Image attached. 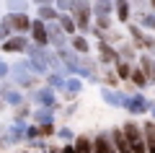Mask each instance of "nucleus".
<instances>
[{
	"instance_id": "nucleus-5",
	"label": "nucleus",
	"mask_w": 155,
	"mask_h": 153,
	"mask_svg": "<svg viewBox=\"0 0 155 153\" xmlns=\"http://www.w3.org/2000/svg\"><path fill=\"white\" fill-rule=\"evenodd\" d=\"M47 31H49V42L54 44L57 49L65 47V42H67V31H65L62 26H57L54 21H49V23H47Z\"/></svg>"
},
{
	"instance_id": "nucleus-18",
	"label": "nucleus",
	"mask_w": 155,
	"mask_h": 153,
	"mask_svg": "<svg viewBox=\"0 0 155 153\" xmlns=\"http://www.w3.org/2000/svg\"><path fill=\"white\" fill-rule=\"evenodd\" d=\"M21 137H23V122H21V120H16L13 130L8 132L5 137H3V143H16V140H21Z\"/></svg>"
},
{
	"instance_id": "nucleus-40",
	"label": "nucleus",
	"mask_w": 155,
	"mask_h": 153,
	"mask_svg": "<svg viewBox=\"0 0 155 153\" xmlns=\"http://www.w3.org/2000/svg\"><path fill=\"white\" fill-rule=\"evenodd\" d=\"M36 5H54V0H36Z\"/></svg>"
},
{
	"instance_id": "nucleus-22",
	"label": "nucleus",
	"mask_w": 155,
	"mask_h": 153,
	"mask_svg": "<svg viewBox=\"0 0 155 153\" xmlns=\"http://www.w3.org/2000/svg\"><path fill=\"white\" fill-rule=\"evenodd\" d=\"M145 135H147V153H155V122L145 125Z\"/></svg>"
},
{
	"instance_id": "nucleus-24",
	"label": "nucleus",
	"mask_w": 155,
	"mask_h": 153,
	"mask_svg": "<svg viewBox=\"0 0 155 153\" xmlns=\"http://www.w3.org/2000/svg\"><path fill=\"white\" fill-rule=\"evenodd\" d=\"M72 49H75V52H80V55H85V52H88V39L85 37H72Z\"/></svg>"
},
{
	"instance_id": "nucleus-2",
	"label": "nucleus",
	"mask_w": 155,
	"mask_h": 153,
	"mask_svg": "<svg viewBox=\"0 0 155 153\" xmlns=\"http://www.w3.org/2000/svg\"><path fill=\"white\" fill-rule=\"evenodd\" d=\"M124 135H127L129 145H132V153H145L147 151V143L142 140V132H140V127L134 122H127L124 125Z\"/></svg>"
},
{
	"instance_id": "nucleus-15",
	"label": "nucleus",
	"mask_w": 155,
	"mask_h": 153,
	"mask_svg": "<svg viewBox=\"0 0 155 153\" xmlns=\"http://www.w3.org/2000/svg\"><path fill=\"white\" fill-rule=\"evenodd\" d=\"M114 8H116V18H119L122 23H127L129 16H132V11H129V0H116Z\"/></svg>"
},
{
	"instance_id": "nucleus-1",
	"label": "nucleus",
	"mask_w": 155,
	"mask_h": 153,
	"mask_svg": "<svg viewBox=\"0 0 155 153\" xmlns=\"http://www.w3.org/2000/svg\"><path fill=\"white\" fill-rule=\"evenodd\" d=\"M91 16H93V5H91V0H75V5H72V18H75L80 34H85L91 29Z\"/></svg>"
},
{
	"instance_id": "nucleus-14",
	"label": "nucleus",
	"mask_w": 155,
	"mask_h": 153,
	"mask_svg": "<svg viewBox=\"0 0 155 153\" xmlns=\"http://www.w3.org/2000/svg\"><path fill=\"white\" fill-rule=\"evenodd\" d=\"M93 153H116V148L111 145V140L106 135H98L93 140Z\"/></svg>"
},
{
	"instance_id": "nucleus-17",
	"label": "nucleus",
	"mask_w": 155,
	"mask_h": 153,
	"mask_svg": "<svg viewBox=\"0 0 155 153\" xmlns=\"http://www.w3.org/2000/svg\"><path fill=\"white\" fill-rule=\"evenodd\" d=\"M111 11H114L111 0H96L93 3V16H111Z\"/></svg>"
},
{
	"instance_id": "nucleus-30",
	"label": "nucleus",
	"mask_w": 155,
	"mask_h": 153,
	"mask_svg": "<svg viewBox=\"0 0 155 153\" xmlns=\"http://www.w3.org/2000/svg\"><path fill=\"white\" fill-rule=\"evenodd\" d=\"M119 57H122V60H134V49L129 47V44H122V49H119Z\"/></svg>"
},
{
	"instance_id": "nucleus-7",
	"label": "nucleus",
	"mask_w": 155,
	"mask_h": 153,
	"mask_svg": "<svg viewBox=\"0 0 155 153\" xmlns=\"http://www.w3.org/2000/svg\"><path fill=\"white\" fill-rule=\"evenodd\" d=\"M57 57H60V60L67 65V70H70V73H78V65H80V60H78V55L72 52V49L60 47V49H57Z\"/></svg>"
},
{
	"instance_id": "nucleus-8",
	"label": "nucleus",
	"mask_w": 155,
	"mask_h": 153,
	"mask_svg": "<svg viewBox=\"0 0 155 153\" xmlns=\"http://www.w3.org/2000/svg\"><path fill=\"white\" fill-rule=\"evenodd\" d=\"M98 60L101 62H114V60H119V52L109 42H98Z\"/></svg>"
},
{
	"instance_id": "nucleus-3",
	"label": "nucleus",
	"mask_w": 155,
	"mask_h": 153,
	"mask_svg": "<svg viewBox=\"0 0 155 153\" xmlns=\"http://www.w3.org/2000/svg\"><path fill=\"white\" fill-rule=\"evenodd\" d=\"M34 37V42L41 44V47H47L49 44V31H47V23L41 21V18H36V21H31V31H28Z\"/></svg>"
},
{
	"instance_id": "nucleus-4",
	"label": "nucleus",
	"mask_w": 155,
	"mask_h": 153,
	"mask_svg": "<svg viewBox=\"0 0 155 153\" xmlns=\"http://www.w3.org/2000/svg\"><path fill=\"white\" fill-rule=\"evenodd\" d=\"M26 37L23 34H11V37L3 42V52H26Z\"/></svg>"
},
{
	"instance_id": "nucleus-27",
	"label": "nucleus",
	"mask_w": 155,
	"mask_h": 153,
	"mask_svg": "<svg viewBox=\"0 0 155 153\" xmlns=\"http://www.w3.org/2000/svg\"><path fill=\"white\" fill-rule=\"evenodd\" d=\"M140 26L142 29H155V13H140Z\"/></svg>"
},
{
	"instance_id": "nucleus-21",
	"label": "nucleus",
	"mask_w": 155,
	"mask_h": 153,
	"mask_svg": "<svg viewBox=\"0 0 155 153\" xmlns=\"http://www.w3.org/2000/svg\"><path fill=\"white\" fill-rule=\"evenodd\" d=\"M57 21H60V26L65 29L67 34H75V31H78V23H75V18H70V16H65V13H60V18H57Z\"/></svg>"
},
{
	"instance_id": "nucleus-23",
	"label": "nucleus",
	"mask_w": 155,
	"mask_h": 153,
	"mask_svg": "<svg viewBox=\"0 0 155 153\" xmlns=\"http://www.w3.org/2000/svg\"><path fill=\"white\" fill-rule=\"evenodd\" d=\"M116 75H119V78H129V75H132V65H129V60H122V57L116 60Z\"/></svg>"
},
{
	"instance_id": "nucleus-34",
	"label": "nucleus",
	"mask_w": 155,
	"mask_h": 153,
	"mask_svg": "<svg viewBox=\"0 0 155 153\" xmlns=\"http://www.w3.org/2000/svg\"><path fill=\"white\" fill-rule=\"evenodd\" d=\"M52 132H54L52 122H49V125H39V135H52Z\"/></svg>"
},
{
	"instance_id": "nucleus-37",
	"label": "nucleus",
	"mask_w": 155,
	"mask_h": 153,
	"mask_svg": "<svg viewBox=\"0 0 155 153\" xmlns=\"http://www.w3.org/2000/svg\"><path fill=\"white\" fill-rule=\"evenodd\" d=\"M60 137H62V140H70V137H72V132L67 130V127H62V130H60Z\"/></svg>"
},
{
	"instance_id": "nucleus-19",
	"label": "nucleus",
	"mask_w": 155,
	"mask_h": 153,
	"mask_svg": "<svg viewBox=\"0 0 155 153\" xmlns=\"http://www.w3.org/2000/svg\"><path fill=\"white\" fill-rule=\"evenodd\" d=\"M34 120H36V125H49V122H52V106L36 109V112H34Z\"/></svg>"
},
{
	"instance_id": "nucleus-36",
	"label": "nucleus",
	"mask_w": 155,
	"mask_h": 153,
	"mask_svg": "<svg viewBox=\"0 0 155 153\" xmlns=\"http://www.w3.org/2000/svg\"><path fill=\"white\" fill-rule=\"evenodd\" d=\"M26 137H28V140L39 137V127H28V130H26Z\"/></svg>"
},
{
	"instance_id": "nucleus-6",
	"label": "nucleus",
	"mask_w": 155,
	"mask_h": 153,
	"mask_svg": "<svg viewBox=\"0 0 155 153\" xmlns=\"http://www.w3.org/2000/svg\"><path fill=\"white\" fill-rule=\"evenodd\" d=\"M11 21H13V34H26L31 31V18H28V13H11Z\"/></svg>"
},
{
	"instance_id": "nucleus-39",
	"label": "nucleus",
	"mask_w": 155,
	"mask_h": 153,
	"mask_svg": "<svg viewBox=\"0 0 155 153\" xmlns=\"http://www.w3.org/2000/svg\"><path fill=\"white\" fill-rule=\"evenodd\" d=\"M147 78H153V81H155V60H153V65H150V70H147Z\"/></svg>"
},
{
	"instance_id": "nucleus-11",
	"label": "nucleus",
	"mask_w": 155,
	"mask_h": 153,
	"mask_svg": "<svg viewBox=\"0 0 155 153\" xmlns=\"http://www.w3.org/2000/svg\"><path fill=\"white\" fill-rule=\"evenodd\" d=\"M101 96H104L106 104H111V106H127V101H129V96H124V93H114V91H109V88H104Z\"/></svg>"
},
{
	"instance_id": "nucleus-32",
	"label": "nucleus",
	"mask_w": 155,
	"mask_h": 153,
	"mask_svg": "<svg viewBox=\"0 0 155 153\" xmlns=\"http://www.w3.org/2000/svg\"><path fill=\"white\" fill-rule=\"evenodd\" d=\"M96 26H98L101 31H106V29L111 26V18L109 16H96Z\"/></svg>"
},
{
	"instance_id": "nucleus-44",
	"label": "nucleus",
	"mask_w": 155,
	"mask_h": 153,
	"mask_svg": "<svg viewBox=\"0 0 155 153\" xmlns=\"http://www.w3.org/2000/svg\"><path fill=\"white\" fill-rule=\"evenodd\" d=\"M49 153H60V151H49Z\"/></svg>"
},
{
	"instance_id": "nucleus-35",
	"label": "nucleus",
	"mask_w": 155,
	"mask_h": 153,
	"mask_svg": "<svg viewBox=\"0 0 155 153\" xmlns=\"http://www.w3.org/2000/svg\"><path fill=\"white\" fill-rule=\"evenodd\" d=\"M129 34H132V39H137V37H142V29L132 23V26H129Z\"/></svg>"
},
{
	"instance_id": "nucleus-41",
	"label": "nucleus",
	"mask_w": 155,
	"mask_h": 153,
	"mask_svg": "<svg viewBox=\"0 0 155 153\" xmlns=\"http://www.w3.org/2000/svg\"><path fill=\"white\" fill-rule=\"evenodd\" d=\"M62 153H75V145H72V148H65Z\"/></svg>"
},
{
	"instance_id": "nucleus-25",
	"label": "nucleus",
	"mask_w": 155,
	"mask_h": 153,
	"mask_svg": "<svg viewBox=\"0 0 155 153\" xmlns=\"http://www.w3.org/2000/svg\"><path fill=\"white\" fill-rule=\"evenodd\" d=\"M75 153H93V145H91L88 137H78L75 140Z\"/></svg>"
},
{
	"instance_id": "nucleus-29",
	"label": "nucleus",
	"mask_w": 155,
	"mask_h": 153,
	"mask_svg": "<svg viewBox=\"0 0 155 153\" xmlns=\"http://www.w3.org/2000/svg\"><path fill=\"white\" fill-rule=\"evenodd\" d=\"M134 47H145V49H153V47H155V42H153L150 37H145V34H142V37H137V39H134Z\"/></svg>"
},
{
	"instance_id": "nucleus-16",
	"label": "nucleus",
	"mask_w": 155,
	"mask_h": 153,
	"mask_svg": "<svg viewBox=\"0 0 155 153\" xmlns=\"http://www.w3.org/2000/svg\"><path fill=\"white\" fill-rule=\"evenodd\" d=\"M34 99H36L41 106H54V93H52V88H39Z\"/></svg>"
},
{
	"instance_id": "nucleus-33",
	"label": "nucleus",
	"mask_w": 155,
	"mask_h": 153,
	"mask_svg": "<svg viewBox=\"0 0 155 153\" xmlns=\"http://www.w3.org/2000/svg\"><path fill=\"white\" fill-rule=\"evenodd\" d=\"M67 88H70V93H78L80 91V81H78V78H70V81H67Z\"/></svg>"
},
{
	"instance_id": "nucleus-20",
	"label": "nucleus",
	"mask_w": 155,
	"mask_h": 153,
	"mask_svg": "<svg viewBox=\"0 0 155 153\" xmlns=\"http://www.w3.org/2000/svg\"><path fill=\"white\" fill-rule=\"evenodd\" d=\"M129 81H132L134 86H140V88H142V86H147V81H150V78H147V73H145L142 68H137V70H132Z\"/></svg>"
},
{
	"instance_id": "nucleus-43",
	"label": "nucleus",
	"mask_w": 155,
	"mask_h": 153,
	"mask_svg": "<svg viewBox=\"0 0 155 153\" xmlns=\"http://www.w3.org/2000/svg\"><path fill=\"white\" fill-rule=\"evenodd\" d=\"M3 93H5V91H3V88H0V96H3Z\"/></svg>"
},
{
	"instance_id": "nucleus-38",
	"label": "nucleus",
	"mask_w": 155,
	"mask_h": 153,
	"mask_svg": "<svg viewBox=\"0 0 155 153\" xmlns=\"http://www.w3.org/2000/svg\"><path fill=\"white\" fill-rule=\"evenodd\" d=\"M8 73H11V68H8V65H5V62H0V78H5V75H8Z\"/></svg>"
},
{
	"instance_id": "nucleus-26",
	"label": "nucleus",
	"mask_w": 155,
	"mask_h": 153,
	"mask_svg": "<svg viewBox=\"0 0 155 153\" xmlns=\"http://www.w3.org/2000/svg\"><path fill=\"white\" fill-rule=\"evenodd\" d=\"M8 8H11V13H23L28 11V3L26 0H8Z\"/></svg>"
},
{
	"instance_id": "nucleus-28",
	"label": "nucleus",
	"mask_w": 155,
	"mask_h": 153,
	"mask_svg": "<svg viewBox=\"0 0 155 153\" xmlns=\"http://www.w3.org/2000/svg\"><path fill=\"white\" fill-rule=\"evenodd\" d=\"M3 99H5L8 104H13V106H16V104H21V101H23V96H21L18 91H5V93H3Z\"/></svg>"
},
{
	"instance_id": "nucleus-31",
	"label": "nucleus",
	"mask_w": 155,
	"mask_h": 153,
	"mask_svg": "<svg viewBox=\"0 0 155 153\" xmlns=\"http://www.w3.org/2000/svg\"><path fill=\"white\" fill-rule=\"evenodd\" d=\"M54 5H57V11H72V5H75V0H54Z\"/></svg>"
},
{
	"instance_id": "nucleus-42",
	"label": "nucleus",
	"mask_w": 155,
	"mask_h": 153,
	"mask_svg": "<svg viewBox=\"0 0 155 153\" xmlns=\"http://www.w3.org/2000/svg\"><path fill=\"white\" fill-rule=\"evenodd\" d=\"M150 5H153V8H155V0H150Z\"/></svg>"
},
{
	"instance_id": "nucleus-12",
	"label": "nucleus",
	"mask_w": 155,
	"mask_h": 153,
	"mask_svg": "<svg viewBox=\"0 0 155 153\" xmlns=\"http://www.w3.org/2000/svg\"><path fill=\"white\" fill-rule=\"evenodd\" d=\"M36 16L41 18L44 23H49V21H57V18H60V11H57V5H39Z\"/></svg>"
},
{
	"instance_id": "nucleus-45",
	"label": "nucleus",
	"mask_w": 155,
	"mask_h": 153,
	"mask_svg": "<svg viewBox=\"0 0 155 153\" xmlns=\"http://www.w3.org/2000/svg\"><path fill=\"white\" fill-rule=\"evenodd\" d=\"M153 117H155V109H153Z\"/></svg>"
},
{
	"instance_id": "nucleus-13",
	"label": "nucleus",
	"mask_w": 155,
	"mask_h": 153,
	"mask_svg": "<svg viewBox=\"0 0 155 153\" xmlns=\"http://www.w3.org/2000/svg\"><path fill=\"white\" fill-rule=\"evenodd\" d=\"M127 109L132 112V114H142V112H147V109H150V104L145 101L142 96H129V101H127Z\"/></svg>"
},
{
	"instance_id": "nucleus-10",
	"label": "nucleus",
	"mask_w": 155,
	"mask_h": 153,
	"mask_svg": "<svg viewBox=\"0 0 155 153\" xmlns=\"http://www.w3.org/2000/svg\"><path fill=\"white\" fill-rule=\"evenodd\" d=\"M111 137H114V148H116L119 153H132V145H129L124 130H114V132H111Z\"/></svg>"
},
{
	"instance_id": "nucleus-9",
	"label": "nucleus",
	"mask_w": 155,
	"mask_h": 153,
	"mask_svg": "<svg viewBox=\"0 0 155 153\" xmlns=\"http://www.w3.org/2000/svg\"><path fill=\"white\" fill-rule=\"evenodd\" d=\"M13 75H16V83H21V86H31L34 83V75H28L26 62H18V65L13 68Z\"/></svg>"
}]
</instances>
